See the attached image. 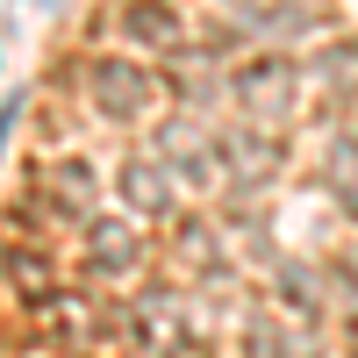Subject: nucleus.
<instances>
[{"mask_svg":"<svg viewBox=\"0 0 358 358\" xmlns=\"http://www.w3.org/2000/svg\"><path fill=\"white\" fill-rule=\"evenodd\" d=\"M222 94L244 108L251 129H280L287 115H294V101H301V65H294L287 50H251L244 65H229Z\"/></svg>","mask_w":358,"mask_h":358,"instance_id":"nucleus-1","label":"nucleus"},{"mask_svg":"<svg viewBox=\"0 0 358 358\" xmlns=\"http://www.w3.org/2000/svg\"><path fill=\"white\" fill-rule=\"evenodd\" d=\"M158 94H165V86H158V72L151 65H136V57H94V65H86V108H94L101 115V122H143V115H151L158 108Z\"/></svg>","mask_w":358,"mask_h":358,"instance_id":"nucleus-2","label":"nucleus"},{"mask_svg":"<svg viewBox=\"0 0 358 358\" xmlns=\"http://www.w3.org/2000/svg\"><path fill=\"white\" fill-rule=\"evenodd\" d=\"M79 258H86V280H129L151 244H143V229L122 222V215H86L79 222Z\"/></svg>","mask_w":358,"mask_h":358,"instance_id":"nucleus-3","label":"nucleus"},{"mask_svg":"<svg viewBox=\"0 0 358 358\" xmlns=\"http://www.w3.org/2000/svg\"><path fill=\"white\" fill-rule=\"evenodd\" d=\"M215 143V165H229V179L236 187H265V179L280 172V158H287V143H280V129H251V122H236V129H222V136H208Z\"/></svg>","mask_w":358,"mask_h":358,"instance_id":"nucleus-4","label":"nucleus"},{"mask_svg":"<svg viewBox=\"0 0 358 358\" xmlns=\"http://www.w3.org/2000/svg\"><path fill=\"white\" fill-rule=\"evenodd\" d=\"M129 50H158V57H179L187 50V22H179L172 0H122V15H115Z\"/></svg>","mask_w":358,"mask_h":358,"instance_id":"nucleus-5","label":"nucleus"},{"mask_svg":"<svg viewBox=\"0 0 358 358\" xmlns=\"http://www.w3.org/2000/svg\"><path fill=\"white\" fill-rule=\"evenodd\" d=\"M172 251H179V265H187L194 280H222V265H229V229L208 222V215H179Z\"/></svg>","mask_w":358,"mask_h":358,"instance_id":"nucleus-6","label":"nucleus"},{"mask_svg":"<svg viewBox=\"0 0 358 358\" xmlns=\"http://www.w3.org/2000/svg\"><path fill=\"white\" fill-rule=\"evenodd\" d=\"M79 215H72V208H57L43 187H29L15 208H8V229H15V244H29V251H50L57 244V236H65Z\"/></svg>","mask_w":358,"mask_h":358,"instance_id":"nucleus-7","label":"nucleus"},{"mask_svg":"<svg viewBox=\"0 0 358 358\" xmlns=\"http://www.w3.org/2000/svg\"><path fill=\"white\" fill-rule=\"evenodd\" d=\"M0 287L43 308V301H50V294L65 287V280H57V258H50V251H29V244H0Z\"/></svg>","mask_w":358,"mask_h":358,"instance_id":"nucleus-8","label":"nucleus"},{"mask_svg":"<svg viewBox=\"0 0 358 358\" xmlns=\"http://www.w3.org/2000/svg\"><path fill=\"white\" fill-rule=\"evenodd\" d=\"M36 187H43L57 208H72V215L86 222V215H94V201H101V165H94V158H50Z\"/></svg>","mask_w":358,"mask_h":358,"instance_id":"nucleus-9","label":"nucleus"},{"mask_svg":"<svg viewBox=\"0 0 358 358\" xmlns=\"http://www.w3.org/2000/svg\"><path fill=\"white\" fill-rule=\"evenodd\" d=\"M115 194H122L129 215H172V172L158 158H129L115 172Z\"/></svg>","mask_w":358,"mask_h":358,"instance_id":"nucleus-10","label":"nucleus"},{"mask_svg":"<svg viewBox=\"0 0 358 358\" xmlns=\"http://www.w3.org/2000/svg\"><path fill=\"white\" fill-rule=\"evenodd\" d=\"M273 301L280 308H294V322H315L322 315V301H330V287H322L315 273H308V265H280V273H273Z\"/></svg>","mask_w":358,"mask_h":358,"instance_id":"nucleus-11","label":"nucleus"},{"mask_svg":"<svg viewBox=\"0 0 358 358\" xmlns=\"http://www.w3.org/2000/svg\"><path fill=\"white\" fill-rule=\"evenodd\" d=\"M330 194L344 201V215L358 222V136H351V129L330 143Z\"/></svg>","mask_w":358,"mask_h":358,"instance_id":"nucleus-12","label":"nucleus"},{"mask_svg":"<svg viewBox=\"0 0 358 358\" xmlns=\"http://www.w3.org/2000/svg\"><path fill=\"white\" fill-rule=\"evenodd\" d=\"M315 72L330 79V86H351V94H358V43H330V50L315 57Z\"/></svg>","mask_w":358,"mask_h":358,"instance_id":"nucleus-13","label":"nucleus"},{"mask_svg":"<svg viewBox=\"0 0 358 358\" xmlns=\"http://www.w3.org/2000/svg\"><path fill=\"white\" fill-rule=\"evenodd\" d=\"M222 8H229V15H236V22H244V29H251V15H258V8H265V0H222Z\"/></svg>","mask_w":358,"mask_h":358,"instance_id":"nucleus-14","label":"nucleus"},{"mask_svg":"<svg viewBox=\"0 0 358 358\" xmlns=\"http://www.w3.org/2000/svg\"><path fill=\"white\" fill-rule=\"evenodd\" d=\"M15 115H22V101H0V143L15 136Z\"/></svg>","mask_w":358,"mask_h":358,"instance_id":"nucleus-15","label":"nucleus"}]
</instances>
